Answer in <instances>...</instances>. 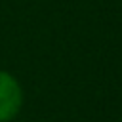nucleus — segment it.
Returning a JSON list of instances; mask_svg holds the SVG:
<instances>
[{
	"instance_id": "1",
	"label": "nucleus",
	"mask_w": 122,
	"mask_h": 122,
	"mask_svg": "<svg viewBox=\"0 0 122 122\" xmlns=\"http://www.w3.org/2000/svg\"><path fill=\"white\" fill-rule=\"evenodd\" d=\"M25 103V92L17 76L0 69V122H11L17 118Z\"/></svg>"
}]
</instances>
